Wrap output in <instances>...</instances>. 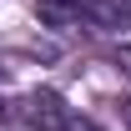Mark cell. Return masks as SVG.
<instances>
[{"mask_svg":"<svg viewBox=\"0 0 131 131\" xmlns=\"http://www.w3.org/2000/svg\"><path fill=\"white\" fill-rule=\"evenodd\" d=\"M96 10H101V0H35V15L46 25H56V30H71L81 20L96 25Z\"/></svg>","mask_w":131,"mask_h":131,"instance_id":"obj_2","label":"cell"},{"mask_svg":"<svg viewBox=\"0 0 131 131\" xmlns=\"http://www.w3.org/2000/svg\"><path fill=\"white\" fill-rule=\"evenodd\" d=\"M10 116L25 121L30 131H96L86 116H76V106H66L56 91H40V86L25 91V96L15 101V111H10Z\"/></svg>","mask_w":131,"mask_h":131,"instance_id":"obj_1","label":"cell"}]
</instances>
